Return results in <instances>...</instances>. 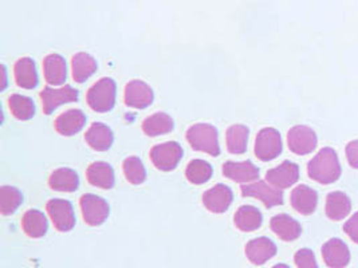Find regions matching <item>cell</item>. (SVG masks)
Masks as SVG:
<instances>
[{
	"mask_svg": "<svg viewBox=\"0 0 358 268\" xmlns=\"http://www.w3.org/2000/svg\"><path fill=\"white\" fill-rule=\"evenodd\" d=\"M273 268H290L287 265H282V263H279V265H275Z\"/></svg>",
	"mask_w": 358,
	"mask_h": 268,
	"instance_id": "39",
	"label": "cell"
},
{
	"mask_svg": "<svg viewBox=\"0 0 358 268\" xmlns=\"http://www.w3.org/2000/svg\"><path fill=\"white\" fill-rule=\"evenodd\" d=\"M250 131L245 125H232L228 128L226 134L227 149L232 154H243L247 151Z\"/></svg>",
	"mask_w": 358,
	"mask_h": 268,
	"instance_id": "30",
	"label": "cell"
},
{
	"mask_svg": "<svg viewBox=\"0 0 358 268\" xmlns=\"http://www.w3.org/2000/svg\"><path fill=\"white\" fill-rule=\"evenodd\" d=\"M242 195L245 198H255L261 200L267 208H273L283 204V192L266 181H257L254 184L242 186Z\"/></svg>",
	"mask_w": 358,
	"mask_h": 268,
	"instance_id": "10",
	"label": "cell"
},
{
	"mask_svg": "<svg viewBox=\"0 0 358 268\" xmlns=\"http://www.w3.org/2000/svg\"><path fill=\"white\" fill-rule=\"evenodd\" d=\"M343 231L355 243L358 244V212L345 223Z\"/></svg>",
	"mask_w": 358,
	"mask_h": 268,
	"instance_id": "36",
	"label": "cell"
},
{
	"mask_svg": "<svg viewBox=\"0 0 358 268\" xmlns=\"http://www.w3.org/2000/svg\"><path fill=\"white\" fill-rule=\"evenodd\" d=\"M85 140L93 151H109L113 145V132L105 124L94 122L85 134Z\"/></svg>",
	"mask_w": 358,
	"mask_h": 268,
	"instance_id": "18",
	"label": "cell"
},
{
	"mask_svg": "<svg viewBox=\"0 0 358 268\" xmlns=\"http://www.w3.org/2000/svg\"><path fill=\"white\" fill-rule=\"evenodd\" d=\"M262 223L261 211L252 205H243L235 214V225L242 232H254L261 228Z\"/></svg>",
	"mask_w": 358,
	"mask_h": 268,
	"instance_id": "26",
	"label": "cell"
},
{
	"mask_svg": "<svg viewBox=\"0 0 358 268\" xmlns=\"http://www.w3.org/2000/svg\"><path fill=\"white\" fill-rule=\"evenodd\" d=\"M15 81L19 87L31 90L38 84V73L36 66L31 58H20L14 67Z\"/></svg>",
	"mask_w": 358,
	"mask_h": 268,
	"instance_id": "28",
	"label": "cell"
},
{
	"mask_svg": "<svg viewBox=\"0 0 358 268\" xmlns=\"http://www.w3.org/2000/svg\"><path fill=\"white\" fill-rule=\"evenodd\" d=\"M308 173L311 180L320 184L336 183L342 173L341 164L336 151L331 148H324L318 151L308 165Z\"/></svg>",
	"mask_w": 358,
	"mask_h": 268,
	"instance_id": "1",
	"label": "cell"
},
{
	"mask_svg": "<svg viewBox=\"0 0 358 268\" xmlns=\"http://www.w3.org/2000/svg\"><path fill=\"white\" fill-rule=\"evenodd\" d=\"M43 73L48 84L59 86L64 84L67 77V67L64 57L59 54H50L43 61Z\"/></svg>",
	"mask_w": 358,
	"mask_h": 268,
	"instance_id": "23",
	"label": "cell"
},
{
	"mask_svg": "<svg viewBox=\"0 0 358 268\" xmlns=\"http://www.w3.org/2000/svg\"><path fill=\"white\" fill-rule=\"evenodd\" d=\"M1 74H3V86H1V90H4L6 84H7V77H6V67L1 66Z\"/></svg>",
	"mask_w": 358,
	"mask_h": 268,
	"instance_id": "38",
	"label": "cell"
},
{
	"mask_svg": "<svg viewBox=\"0 0 358 268\" xmlns=\"http://www.w3.org/2000/svg\"><path fill=\"white\" fill-rule=\"evenodd\" d=\"M294 262L296 268H320L315 260L314 252L309 248H301L295 253Z\"/></svg>",
	"mask_w": 358,
	"mask_h": 268,
	"instance_id": "35",
	"label": "cell"
},
{
	"mask_svg": "<svg viewBox=\"0 0 358 268\" xmlns=\"http://www.w3.org/2000/svg\"><path fill=\"white\" fill-rule=\"evenodd\" d=\"M187 141L192 149L217 157L220 154L217 129L210 124H196L187 132Z\"/></svg>",
	"mask_w": 358,
	"mask_h": 268,
	"instance_id": "2",
	"label": "cell"
},
{
	"mask_svg": "<svg viewBox=\"0 0 358 268\" xmlns=\"http://www.w3.org/2000/svg\"><path fill=\"white\" fill-rule=\"evenodd\" d=\"M270 227L271 231L283 241H294L302 234L301 224L286 214H280L271 218Z\"/></svg>",
	"mask_w": 358,
	"mask_h": 268,
	"instance_id": "20",
	"label": "cell"
},
{
	"mask_svg": "<svg viewBox=\"0 0 358 268\" xmlns=\"http://www.w3.org/2000/svg\"><path fill=\"white\" fill-rule=\"evenodd\" d=\"M50 218L59 232H69L76 225V216L71 202L62 199H52L46 204Z\"/></svg>",
	"mask_w": 358,
	"mask_h": 268,
	"instance_id": "8",
	"label": "cell"
},
{
	"mask_svg": "<svg viewBox=\"0 0 358 268\" xmlns=\"http://www.w3.org/2000/svg\"><path fill=\"white\" fill-rule=\"evenodd\" d=\"M298 180H299V167L287 160L283 161L277 168L270 169L266 173V181L279 189L290 188Z\"/></svg>",
	"mask_w": 358,
	"mask_h": 268,
	"instance_id": "14",
	"label": "cell"
},
{
	"mask_svg": "<svg viewBox=\"0 0 358 268\" xmlns=\"http://www.w3.org/2000/svg\"><path fill=\"white\" fill-rule=\"evenodd\" d=\"M22 227L24 234L31 239H41L48 234L49 223L43 212L38 209L27 211L22 218Z\"/></svg>",
	"mask_w": 358,
	"mask_h": 268,
	"instance_id": "25",
	"label": "cell"
},
{
	"mask_svg": "<svg viewBox=\"0 0 358 268\" xmlns=\"http://www.w3.org/2000/svg\"><path fill=\"white\" fill-rule=\"evenodd\" d=\"M234 200V193L227 185L217 184L203 195V204L212 214H224Z\"/></svg>",
	"mask_w": 358,
	"mask_h": 268,
	"instance_id": "13",
	"label": "cell"
},
{
	"mask_svg": "<svg viewBox=\"0 0 358 268\" xmlns=\"http://www.w3.org/2000/svg\"><path fill=\"white\" fill-rule=\"evenodd\" d=\"M86 100L97 113L110 112L115 103V82L112 78H101L89 89Z\"/></svg>",
	"mask_w": 358,
	"mask_h": 268,
	"instance_id": "3",
	"label": "cell"
},
{
	"mask_svg": "<svg viewBox=\"0 0 358 268\" xmlns=\"http://www.w3.org/2000/svg\"><path fill=\"white\" fill-rule=\"evenodd\" d=\"M85 124H86V116L83 114V112L80 109H70L57 117L54 126L58 133L65 137H71L81 132Z\"/></svg>",
	"mask_w": 358,
	"mask_h": 268,
	"instance_id": "19",
	"label": "cell"
},
{
	"mask_svg": "<svg viewBox=\"0 0 358 268\" xmlns=\"http://www.w3.org/2000/svg\"><path fill=\"white\" fill-rule=\"evenodd\" d=\"M212 172L213 170H212L211 164H208L207 161L192 160L187 167L185 176H187V180L191 184L201 185L210 181V179L212 177Z\"/></svg>",
	"mask_w": 358,
	"mask_h": 268,
	"instance_id": "33",
	"label": "cell"
},
{
	"mask_svg": "<svg viewBox=\"0 0 358 268\" xmlns=\"http://www.w3.org/2000/svg\"><path fill=\"white\" fill-rule=\"evenodd\" d=\"M173 128H175L173 119L166 113H162V112L148 117L143 122V131L149 137H159V135L169 133L173 131Z\"/></svg>",
	"mask_w": 358,
	"mask_h": 268,
	"instance_id": "29",
	"label": "cell"
},
{
	"mask_svg": "<svg viewBox=\"0 0 358 268\" xmlns=\"http://www.w3.org/2000/svg\"><path fill=\"white\" fill-rule=\"evenodd\" d=\"M182 158V148L179 142L169 141L156 145L150 151V160L159 170L169 172L179 165Z\"/></svg>",
	"mask_w": 358,
	"mask_h": 268,
	"instance_id": "5",
	"label": "cell"
},
{
	"mask_svg": "<svg viewBox=\"0 0 358 268\" xmlns=\"http://www.w3.org/2000/svg\"><path fill=\"white\" fill-rule=\"evenodd\" d=\"M352 211V201L343 192H331L326 199V216L333 221L346 218Z\"/></svg>",
	"mask_w": 358,
	"mask_h": 268,
	"instance_id": "24",
	"label": "cell"
},
{
	"mask_svg": "<svg viewBox=\"0 0 358 268\" xmlns=\"http://www.w3.org/2000/svg\"><path fill=\"white\" fill-rule=\"evenodd\" d=\"M125 103L133 109H147L155 100L153 90L149 84L140 80H133L125 86Z\"/></svg>",
	"mask_w": 358,
	"mask_h": 268,
	"instance_id": "12",
	"label": "cell"
},
{
	"mask_svg": "<svg viewBox=\"0 0 358 268\" xmlns=\"http://www.w3.org/2000/svg\"><path fill=\"white\" fill-rule=\"evenodd\" d=\"M71 70L73 80L77 84H83L97 71V62L92 55L86 52H78L71 59Z\"/></svg>",
	"mask_w": 358,
	"mask_h": 268,
	"instance_id": "27",
	"label": "cell"
},
{
	"mask_svg": "<svg viewBox=\"0 0 358 268\" xmlns=\"http://www.w3.org/2000/svg\"><path fill=\"white\" fill-rule=\"evenodd\" d=\"M223 174L229 179L231 181L241 183V184H248L251 181L258 180L259 177V169L255 167L251 161H227L223 165Z\"/></svg>",
	"mask_w": 358,
	"mask_h": 268,
	"instance_id": "16",
	"label": "cell"
},
{
	"mask_svg": "<svg viewBox=\"0 0 358 268\" xmlns=\"http://www.w3.org/2000/svg\"><path fill=\"white\" fill-rule=\"evenodd\" d=\"M245 252L247 259L254 266H263L277 255V246L271 239L262 236L250 240L245 246Z\"/></svg>",
	"mask_w": 358,
	"mask_h": 268,
	"instance_id": "11",
	"label": "cell"
},
{
	"mask_svg": "<svg viewBox=\"0 0 358 268\" xmlns=\"http://www.w3.org/2000/svg\"><path fill=\"white\" fill-rule=\"evenodd\" d=\"M49 185L57 192H76L80 186V177L73 169L58 168L50 174Z\"/></svg>",
	"mask_w": 358,
	"mask_h": 268,
	"instance_id": "21",
	"label": "cell"
},
{
	"mask_svg": "<svg viewBox=\"0 0 358 268\" xmlns=\"http://www.w3.org/2000/svg\"><path fill=\"white\" fill-rule=\"evenodd\" d=\"M78 97H80L78 90H76L70 84H66V86L59 87V89H54V87L46 86L41 91V100H42V106H43V113L46 116H50L59 106H62L65 103L78 100Z\"/></svg>",
	"mask_w": 358,
	"mask_h": 268,
	"instance_id": "6",
	"label": "cell"
},
{
	"mask_svg": "<svg viewBox=\"0 0 358 268\" xmlns=\"http://www.w3.org/2000/svg\"><path fill=\"white\" fill-rule=\"evenodd\" d=\"M87 181L101 189H112L114 186V170L108 163H93L86 170Z\"/></svg>",
	"mask_w": 358,
	"mask_h": 268,
	"instance_id": "22",
	"label": "cell"
},
{
	"mask_svg": "<svg viewBox=\"0 0 358 268\" xmlns=\"http://www.w3.org/2000/svg\"><path fill=\"white\" fill-rule=\"evenodd\" d=\"M290 200L294 209L298 214L303 216H309L317 209L318 193L308 185H299L294 188Z\"/></svg>",
	"mask_w": 358,
	"mask_h": 268,
	"instance_id": "17",
	"label": "cell"
},
{
	"mask_svg": "<svg viewBox=\"0 0 358 268\" xmlns=\"http://www.w3.org/2000/svg\"><path fill=\"white\" fill-rule=\"evenodd\" d=\"M317 134L309 126H294L287 133V145L289 149L298 154H309L317 148Z\"/></svg>",
	"mask_w": 358,
	"mask_h": 268,
	"instance_id": "9",
	"label": "cell"
},
{
	"mask_svg": "<svg viewBox=\"0 0 358 268\" xmlns=\"http://www.w3.org/2000/svg\"><path fill=\"white\" fill-rule=\"evenodd\" d=\"M8 106L13 116L20 121H29L35 116V105L30 97L13 94L8 98Z\"/></svg>",
	"mask_w": 358,
	"mask_h": 268,
	"instance_id": "32",
	"label": "cell"
},
{
	"mask_svg": "<svg viewBox=\"0 0 358 268\" xmlns=\"http://www.w3.org/2000/svg\"><path fill=\"white\" fill-rule=\"evenodd\" d=\"M23 202V195L15 186H1L0 188V212L4 216H10L17 212V208Z\"/></svg>",
	"mask_w": 358,
	"mask_h": 268,
	"instance_id": "31",
	"label": "cell"
},
{
	"mask_svg": "<svg viewBox=\"0 0 358 268\" xmlns=\"http://www.w3.org/2000/svg\"><path fill=\"white\" fill-rule=\"evenodd\" d=\"M82 216L86 224L90 227H98L106 221L109 216V204L99 196L87 193L83 195L80 200Z\"/></svg>",
	"mask_w": 358,
	"mask_h": 268,
	"instance_id": "7",
	"label": "cell"
},
{
	"mask_svg": "<svg viewBox=\"0 0 358 268\" xmlns=\"http://www.w3.org/2000/svg\"><path fill=\"white\" fill-rule=\"evenodd\" d=\"M254 151H255V156L263 163L275 160L283 151L280 133L274 128L262 129L257 135Z\"/></svg>",
	"mask_w": 358,
	"mask_h": 268,
	"instance_id": "4",
	"label": "cell"
},
{
	"mask_svg": "<svg viewBox=\"0 0 358 268\" xmlns=\"http://www.w3.org/2000/svg\"><path fill=\"white\" fill-rule=\"evenodd\" d=\"M346 158L350 167L358 169V140L350 141L346 145Z\"/></svg>",
	"mask_w": 358,
	"mask_h": 268,
	"instance_id": "37",
	"label": "cell"
},
{
	"mask_svg": "<svg viewBox=\"0 0 358 268\" xmlns=\"http://www.w3.org/2000/svg\"><path fill=\"white\" fill-rule=\"evenodd\" d=\"M321 252L329 268H345L350 263V252L341 239H330L322 246Z\"/></svg>",
	"mask_w": 358,
	"mask_h": 268,
	"instance_id": "15",
	"label": "cell"
},
{
	"mask_svg": "<svg viewBox=\"0 0 358 268\" xmlns=\"http://www.w3.org/2000/svg\"><path fill=\"white\" fill-rule=\"evenodd\" d=\"M122 169H124V174H125L127 180L131 184H143L147 179V170L144 168V164L136 156H131V157L125 158V161L122 164Z\"/></svg>",
	"mask_w": 358,
	"mask_h": 268,
	"instance_id": "34",
	"label": "cell"
}]
</instances>
